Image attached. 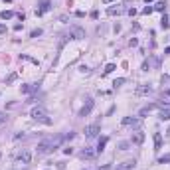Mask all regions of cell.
I'll use <instances>...</instances> for the list:
<instances>
[{
  "label": "cell",
  "mask_w": 170,
  "mask_h": 170,
  "mask_svg": "<svg viewBox=\"0 0 170 170\" xmlns=\"http://www.w3.org/2000/svg\"><path fill=\"white\" fill-rule=\"evenodd\" d=\"M8 121V113L6 111H0V125H4Z\"/></svg>",
  "instance_id": "25"
},
{
  "label": "cell",
  "mask_w": 170,
  "mask_h": 170,
  "mask_svg": "<svg viewBox=\"0 0 170 170\" xmlns=\"http://www.w3.org/2000/svg\"><path fill=\"white\" fill-rule=\"evenodd\" d=\"M105 2H113V0H105Z\"/></svg>",
  "instance_id": "40"
},
{
  "label": "cell",
  "mask_w": 170,
  "mask_h": 170,
  "mask_svg": "<svg viewBox=\"0 0 170 170\" xmlns=\"http://www.w3.org/2000/svg\"><path fill=\"white\" fill-rule=\"evenodd\" d=\"M63 140H66V137L63 135H58V137H52L48 138V140H42V143H38V154H50V152H55L63 144Z\"/></svg>",
  "instance_id": "1"
},
{
  "label": "cell",
  "mask_w": 170,
  "mask_h": 170,
  "mask_svg": "<svg viewBox=\"0 0 170 170\" xmlns=\"http://www.w3.org/2000/svg\"><path fill=\"white\" fill-rule=\"evenodd\" d=\"M164 95H166V97H170V89H164Z\"/></svg>",
  "instance_id": "37"
},
{
  "label": "cell",
  "mask_w": 170,
  "mask_h": 170,
  "mask_svg": "<svg viewBox=\"0 0 170 170\" xmlns=\"http://www.w3.org/2000/svg\"><path fill=\"white\" fill-rule=\"evenodd\" d=\"M67 36H69V40H83L85 38V30L81 26H71Z\"/></svg>",
  "instance_id": "3"
},
{
  "label": "cell",
  "mask_w": 170,
  "mask_h": 170,
  "mask_svg": "<svg viewBox=\"0 0 170 170\" xmlns=\"http://www.w3.org/2000/svg\"><path fill=\"white\" fill-rule=\"evenodd\" d=\"M168 135H170V129H168Z\"/></svg>",
  "instance_id": "41"
},
{
  "label": "cell",
  "mask_w": 170,
  "mask_h": 170,
  "mask_svg": "<svg viewBox=\"0 0 170 170\" xmlns=\"http://www.w3.org/2000/svg\"><path fill=\"white\" fill-rule=\"evenodd\" d=\"M63 152H66V154H71L73 148H71V146H67V148H63Z\"/></svg>",
  "instance_id": "36"
},
{
  "label": "cell",
  "mask_w": 170,
  "mask_h": 170,
  "mask_svg": "<svg viewBox=\"0 0 170 170\" xmlns=\"http://www.w3.org/2000/svg\"><path fill=\"white\" fill-rule=\"evenodd\" d=\"M170 162V154H164V156L158 158V164H168Z\"/></svg>",
  "instance_id": "24"
},
{
  "label": "cell",
  "mask_w": 170,
  "mask_h": 170,
  "mask_svg": "<svg viewBox=\"0 0 170 170\" xmlns=\"http://www.w3.org/2000/svg\"><path fill=\"white\" fill-rule=\"evenodd\" d=\"M144 2H146V4H148V2H152V0H144Z\"/></svg>",
  "instance_id": "39"
},
{
  "label": "cell",
  "mask_w": 170,
  "mask_h": 170,
  "mask_svg": "<svg viewBox=\"0 0 170 170\" xmlns=\"http://www.w3.org/2000/svg\"><path fill=\"white\" fill-rule=\"evenodd\" d=\"M89 16H91V18H93V20H97V18H99V12H97V10H93V12H91V14H89Z\"/></svg>",
  "instance_id": "32"
},
{
  "label": "cell",
  "mask_w": 170,
  "mask_h": 170,
  "mask_svg": "<svg viewBox=\"0 0 170 170\" xmlns=\"http://www.w3.org/2000/svg\"><path fill=\"white\" fill-rule=\"evenodd\" d=\"M18 105H20L18 101H12V103H8V105H6V109H14V107H18Z\"/></svg>",
  "instance_id": "29"
},
{
  "label": "cell",
  "mask_w": 170,
  "mask_h": 170,
  "mask_svg": "<svg viewBox=\"0 0 170 170\" xmlns=\"http://www.w3.org/2000/svg\"><path fill=\"white\" fill-rule=\"evenodd\" d=\"M99 131H101V125L93 123V125H89V127H85V137L87 138H95L99 135Z\"/></svg>",
  "instance_id": "5"
},
{
  "label": "cell",
  "mask_w": 170,
  "mask_h": 170,
  "mask_svg": "<svg viewBox=\"0 0 170 170\" xmlns=\"http://www.w3.org/2000/svg\"><path fill=\"white\" fill-rule=\"evenodd\" d=\"M6 30H8L6 24H0V34H6Z\"/></svg>",
  "instance_id": "33"
},
{
  "label": "cell",
  "mask_w": 170,
  "mask_h": 170,
  "mask_svg": "<svg viewBox=\"0 0 170 170\" xmlns=\"http://www.w3.org/2000/svg\"><path fill=\"white\" fill-rule=\"evenodd\" d=\"M30 117H32L34 121H42V123H46V125H50V123H52V121L48 119L46 111H44L42 107H34V109H32V113H30Z\"/></svg>",
  "instance_id": "2"
},
{
  "label": "cell",
  "mask_w": 170,
  "mask_h": 170,
  "mask_svg": "<svg viewBox=\"0 0 170 170\" xmlns=\"http://www.w3.org/2000/svg\"><path fill=\"white\" fill-rule=\"evenodd\" d=\"M148 93H152V87L148 83L140 85V87H137V95H148Z\"/></svg>",
  "instance_id": "12"
},
{
  "label": "cell",
  "mask_w": 170,
  "mask_h": 170,
  "mask_svg": "<svg viewBox=\"0 0 170 170\" xmlns=\"http://www.w3.org/2000/svg\"><path fill=\"white\" fill-rule=\"evenodd\" d=\"M156 66H158V58L152 55V58H148V59L143 61V67H140V69H143V71H148V69H152V67H156Z\"/></svg>",
  "instance_id": "7"
},
{
  "label": "cell",
  "mask_w": 170,
  "mask_h": 170,
  "mask_svg": "<svg viewBox=\"0 0 170 170\" xmlns=\"http://www.w3.org/2000/svg\"><path fill=\"white\" fill-rule=\"evenodd\" d=\"M105 144H107V137H103L101 140H99V144H97V148H95V151H97V152H103V151H105Z\"/></svg>",
  "instance_id": "20"
},
{
  "label": "cell",
  "mask_w": 170,
  "mask_h": 170,
  "mask_svg": "<svg viewBox=\"0 0 170 170\" xmlns=\"http://www.w3.org/2000/svg\"><path fill=\"white\" fill-rule=\"evenodd\" d=\"M127 12H129V16H135V14H137V10H135V8H129Z\"/></svg>",
  "instance_id": "34"
},
{
  "label": "cell",
  "mask_w": 170,
  "mask_h": 170,
  "mask_svg": "<svg viewBox=\"0 0 170 170\" xmlns=\"http://www.w3.org/2000/svg\"><path fill=\"white\" fill-rule=\"evenodd\" d=\"M14 18V12H10V10H2L0 12V20H10Z\"/></svg>",
  "instance_id": "19"
},
{
  "label": "cell",
  "mask_w": 170,
  "mask_h": 170,
  "mask_svg": "<svg viewBox=\"0 0 170 170\" xmlns=\"http://www.w3.org/2000/svg\"><path fill=\"white\" fill-rule=\"evenodd\" d=\"M121 123H123V127H138L140 125V117H125Z\"/></svg>",
  "instance_id": "8"
},
{
  "label": "cell",
  "mask_w": 170,
  "mask_h": 170,
  "mask_svg": "<svg viewBox=\"0 0 170 170\" xmlns=\"http://www.w3.org/2000/svg\"><path fill=\"white\" fill-rule=\"evenodd\" d=\"M158 119L160 121H170V111L168 109H162V111L158 113Z\"/></svg>",
  "instance_id": "17"
},
{
  "label": "cell",
  "mask_w": 170,
  "mask_h": 170,
  "mask_svg": "<svg viewBox=\"0 0 170 170\" xmlns=\"http://www.w3.org/2000/svg\"><path fill=\"white\" fill-rule=\"evenodd\" d=\"M119 14H123V8H121V6H111V8H107V16H119Z\"/></svg>",
  "instance_id": "14"
},
{
  "label": "cell",
  "mask_w": 170,
  "mask_h": 170,
  "mask_svg": "<svg viewBox=\"0 0 170 170\" xmlns=\"http://www.w3.org/2000/svg\"><path fill=\"white\" fill-rule=\"evenodd\" d=\"M99 170H113L111 166H103V168H99Z\"/></svg>",
  "instance_id": "38"
},
{
  "label": "cell",
  "mask_w": 170,
  "mask_h": 170,
  "mask_svg": "<svg viewBox=\"0 0 170 170\" xmlns=\"http://www.w3.org/2000/svg\"><path fill=\"white\" fill-rule=\"evenodd\" d=\"M95 154H97V151H95V148H89V146L81 151V158H93Z\"/></svg>",
  "instance_id": "13"
},
{
  "label": "cell",
  "mask_w": 170,
  "mask_h": 170,
  "mask_svg": "<svg viewBox=\"0 0 170 170\" xmlns=\"http://www.w3.org/2000/svg\"><path fill=\"white\" fill-rule=\"evenodd\" d=\"M119 148H121V151H127V148H129V143H121V144H119Z\"/></svg>",
  "instance_id": "30"
},
{
  "label": "cell",
  "mask_w": 170,
  "mask_h": 170,
  "mask_svg": "<svg viewBox=\"0 0 170 170\" xmlns=\"http://www.w3.org/2000/svg\"><path fill=\"white\" fill-rule=\"evenodd\" d=\"M160 146H162V135L154 133V151H160Z\"/></svg>",
  "instance_id": "16"
},
{
  "label": "cell",
  "mask_w": 170,
  "mask_h": 170,
  "mask_svg": "<svg viewBox=\"0 0 170 170\" xmlns=\"http://www.w3.org/2000/svg\"><path fill=\"white\" fill-rule=\"evenodd\" d=\"M115 69H117V66H115V63H107V66H105V69H103V75H109V73H113Z\"/></svg>",
  "instance_id": "18"
},
{
  "label": "cell",
  "mask_w": 170,
  "mask_h": 170,
  "mask_svg": "<svg viewBox=\"0 0 170 170\" xmlns=\"http://www.w3.org/2000/svg\"><path fill=\"white\" fill-rule=\"evenodd\" d=\"M63 137H66V140H69V138H73V137H75V133H71V131H69L67 135H63Z\"/></svg>",
  "instance_id": "31"
},
{
  "label": "cell",
  "mask_w": 170,
  "mask_h": 170,
  "mask_svg": "<svg viewBox=\"0 0 170 170\" xmlns=\"http://www.w3.org/2000/svg\"><path fill=\"white\" fill-rule=\"evenodd\" d=\"M52 6H53V4L50 2V0H42V2H40V8L36 10V16H44L46 12L52 10Z\"/></svg>",
  "instance_id": "6"
},
{
  "label": "cell",
  "mask_w": 170,
  "mask_h": 170,
  "mask_svg": "<svg viewBox=\"0 0 170 170\" xmlns=\"http://www.w3.org/2000/svg\"><path fill=\"white\" fill-rule=\"evenodd\" d=\"M42 34H44V30H42V28H38V30H32V32H30V38H40Z\"/></svg>",
  "instance_id": "23"
},
{
  "label": "cell",
  "mask_w": 170,
  "mask_h": 170,
  "mask_svg": "<svg viewBox=\"0 0 170 170\" xmlns=\"http://www.w3.org/2000/svg\"><path fill=\"white\" fill-rule=\"evenodd\" d=\"M131 143L133 144H143L144 143V133L143 131H135L133 137H131Z\"/></svg>",
  "instance_id": "11"
},
{
  "label": "cell",
  "mask_w": 170,
  "mask_h": 170,
  "mask_svg": "<svg viewBox=\"0 0 170 170\" xmlns=\"http://www.w3.org/2000/svg\"><path fill=\"white\" fill-rule=\"evenodd\" d=\"M154 10H156V12H164V10H166V2H156V4H154Z\"/></svg>",
  "instance_id": "22"
},
{
  "label": "cell",
  "mask_w": 170,
  "mask_h": 170,
  "mask_svg": "<svg viewBox=\"0 0 170 170\" xmlns=\"http://www.w3.org/2000/svg\"><path fill=\"white\" fill-rule=\"evenodd\" d=\"M129 44H131V46H138V40H137V38H133L131 42H129Z\"/></svg>",
  "instance_id": "35"
},
{
  "label": "cell",
  "mask_w": 170,
  "mask_h": 170,
  "mask_svg": "<svg viewBox=\"0 0 170 170\" xmlns=\"http://www.w3.org/2000/svg\"><path fill=\"white\" fill-rule=\"evenodd\" d=\"M135 166H137V162H135V160H125V162L117 164V166H115V170H133Z\"/></svg>",
  "instance_id": "10"
},
{
  "label": "cell",
  "mask_w": 170,
  "mask_h": 170,
  "mask_svg": "<svg viewBox=\"0 0 170 170\" xmlns=\"http://www.w3.org/2000/svg\"><path fill=\"white\" fill-rule=\"evenodd\" d=\"M125 81H127L125 77H119V79H115V81H113V85H115V87H121V85H123Z\"/></svg>",
  "instance_id": "26"
},
{
  "label": "cell",
  "mask_w": 170,
  "mask_h": 170,
  "mask_svg": "<svg viewBox=\"0 0 170 170\" xmlns=\"http://www.w3.org/2000/svg\"><path fill=\"white\" fill-rule=\"evenodd\" d=\"M154 12V6H146V8H143V14L144 16H148V14H152Z\"/></svg>",
  "instance_id": "27"
},
{
  "label": "cell",
  "mask_w": 170,
  "mask_h": 170,
  "mask_svg": "<svg viewBox=\"0 0 170 170\" xmlns=\"http://www.w3.org/2000/svg\"><path fill=\"white\" fill-rule=\"evenodd\" d=\"M93 105H95V101H93L91 97L85 99V105L81 107V109H79V117H87V115L93 111Z\"/></svg>",
  "instance_id": "4"
},
{
  "label": "cell",
  "mask_w": 170,
  "mask_h": 170,
  "mask_svg": "<svg viewBox=\"0 0 170 170\" xmlns=\"http://www.w3.org/2000/svg\"><path fill=\"white\" fill-rule=\"evenodd\" d=\"M14 81H16V73H10V75H8V77H6V85L14 83Z\"/></svg>",
  "instance_id": "28"
},
{
  "label": "cell",
  "mask_w": 170,
  "mask_h": 170,
  "mask_svg": "<svg viewBox=\"0 0 170 170\" xmlns=\"http://www.w3.org/2000/svg\"><path fill=\"white\" fill-rule=\"evenodd\" d=\"M152 109H156V105H154V103H152V105H146V107H143V109L138 111V117H144V115H148Z\"/></svg>",
  "instance_id": "15"
},
{
  "label": "cell",
  "mask_w": 170,
  "mask_h": 170,
  "mask_svg": "<svg viewBox=\"0 0 170 170\" xmlns=\"http://www.w3.org/2000/svg\"><path fill=\"white\" fill-rule=\"evenodd\" d=\"M160 26H162L164 30H168V28H170V22H168V16H166V12H164L162 20H160Z\"/></svg>",
  "instance_id": "21"
},
{
  "label": "cell",
  "mask_w": 170,
  "mask_h": 170,
  "mask_svg": "<svg viewBox=\"0 0 170 170\" xmlns=\"http://www.w3.org/2000/svg\"><path fill=\"white\" fill-rule=\"evenodd\" d=\"M18 162L20 164H30V162H32V152H30V151H22L18 154Z\"/></svg>",
  "instance_id": "9"
}]
</instances>
